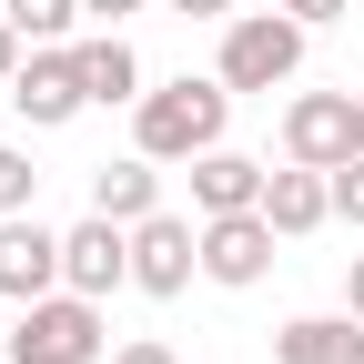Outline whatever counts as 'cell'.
<instances>
[{
    "label": "cell",
    "mask_w": 364,
    "mask_h": 364,
    "mask_svg": "<svg viewBox=\"0 0 364 364\" xmlns=\"http://www.w3.org/2000/svg\"><path fill=\"white\" fill-rule=\"evenodd\" d=\"M223 122H233V81H223V71L152 81L142 102H132V152H152V162H193V152L223 142Z\"/></svg>",
    "instance_id": "cell-1"
},
{
    "label": "cell",
    "mask_w": 364,
    "mask_h": 364,
    "mask_svg": "<svg viewBox=\"0 0 364 364\" xmlns=\"http://www.w3.org/2000/svg\"><path fill=\"white\" fill-rule=\"evenodd\" d=\"M11 344V364H102L112 354V324H102V304L91 294H41V304H21V324L0 334Z\"/></svg>",
    "instance_id": "cell-2"
},
{
    "label": "cell",
    "mask_w": 364,
    "mask_h": 364,
    "mask_svg": "<svg viewBox=\"0 0 364 364\" xmlns=\"http://www.w3.org/2000/svg\"><path fill=\"white\" fill-rule=\"evenodd\" d=\"M304 21L294 11H233V21H223V81H233V91H284L294 71H304Z\"/></svg>",
    "instance_id": "cell-3"
},
{
    "label": "cell",
    "mask_w": 364,
    "mask_h": 364,
    "mask_svg": "<svg viewBox=\"0 0 364 364\" xmlns=\"http://www.w3.org/2000/svg\"><path fill=\"white\" fill-rule=\"evenodd\" d=\"M193 273H203V213H142L132 223V294H193Z\"/></svg>",
    "instance_id": "cell-4"
},
{
    "label": "cell",
    "mask_w": 364,
    "mask_h": 364,
    "mask_svg": "<svg viewBox=\"0 0 364 364\" xmlns=\"http://www.w3.org/2000/svg\"><path fill=\"white\" fill-rule=\"evenodd\" d=\"M273 253H284V233H273L263 203H253V213H203V284L253 294L263 273H273Z\"/></svg>",
    "instance_id": "cell-5"
},
{
    "label": "cell",
    "mask_w": 364,
    "mask_h": 364,
    "mask_svg": "<svg viewBox=\"0 0 364 364\" xmlns=\"http://www.w3.org/2000/svg\"><path fill=\"white\" fill-rule=\"evenodd\" d=\"M11 112L31 122V132H61V122H81L91 112V91H81V61H71V41H41V51L11 71Z\"/></svg>",
    "instance_id": "cell-6"
},
{
    "label": "cell",
    "mask_w": 364,
    "mask_h": 364,
    "mask_svg": "<svg viewBox=\"0 0 364 364\" xmlns=\"http://www.w3.org/2000/svg\"><path fill=\"white\" fill-rule=\"evenodd\" d=\"M61 284H71V294H91V304H112V294L132 284V223L81 213L71 233H61Z\"/></svg>",
    "instance_id": "cell-7"
},
{
    "label": "cell",
    "mask_w": 364,
    "mask_h": 364,
    "mask_svg": "<svg viewBox=\"0 0 364 364\" xmlns=\"http://www.w3.org/2000/svg\"><path fill=\"white\" fill-rule=\"evenodd\" d=\"M61 294V233L41 213H0V304H41Z\"/></svg>",
    "instance_id": "cell-8"
},
{
    "label": "cell",
    "mask_w": 364,
    "mask_h": 364,
    "mask_svg": "<svg viewBox=\"0 0 364 364\" xmlns=\"http://www.w3.org/2000/svg\"><path fill=\"white\" fill-rule=\"evenodd\" d=\"M344 152H354V91H294L284 102V162L334 172Z\"/></svg>",
    "instance_id": "cell-9"
},
{
    "label": "cell",
    "mask_w": 364,
    "mask_h": 364,
    "mask_svg": "<svg viewBox=\"0 0 364 364\" xmlns=\"http://www.w3.org/2000/svg\"><path fill=\"white\" fill-rule=\"evenodd\" d=\"M71 61H81V91H91V112H132V102H142V51H132V41L122 31H81L71 41Z\"/></svg>",
    "instance_id": "cell-10"
},
{
    "label": "cell",
    "mask_w": 364,
    "mask_h": 364,
    "mask_svg": "<svg viewBox=\"0 0 364 364\" xmlns=\"http://www.w3.org/2000/svg\"><path fill=\"white\" fill-rule=\"evenodd\" d=\"M182 172H193V213H253V203H263V182H273V162H253V152H233V142L193 152Z\"/></svg>",
    "instance_id": "cell-11"
},
{
    "label": "cell",
    "mask_w": 364,
    "mask_h": 364,
    "mask_svg": "<svg viewBox=\"0 0 364 364\" xmlns=\"http://www.w3.org/2000/svg\"><path fill=\"white\" fill-rule=\"evenodd\" d=\"M263 213H273V233H284V243L324 233V223H334V172H314V162H284V172L263 182Z\"/></svg>",
    "instance_id": "cell-12"
},
{
    "label": "cell",
    "mask_w": 364,
    "mask_h": 364,
    "mask_svg": "<svg viewBox=\"0 0 364 364\" xmlns=\"http://www.w3.org/2000/svg\"><path fill=\"white\" fill-rule=\"evenodd\" d=\"M273 364H364V314H294L273 334Z\"/></svg>",
    "instance_id": "cell-13"
},
{
    "label": "cell",
    "mask_w": 364,
    "mask_h": 364,
    "mask_svg": "<svg viewBox=\"0 0 364 364\" xmlns=\"http://www.w3.org/2000/svg\"><path fill=\"white\" fill-rule=\"evenodd\" d=\"M91 213H112V223H142V213H162V162H152V152L102 162V172H91Z\"/></svg>",
    "instance_id": "cell-14"
},
{
    "label": "cell",
    "mask_w": 364,
    "mask_h": 364,
    "mask_svg": "<svg viewBox=\"0 0 364 364\" xmlns=\"http://www.w3.org/2000/svg\"><path fill=\"white\" fill-rule=\"evenodd\" d=\"M0 11H11V31L31 41V51H41V41H81V0H0Z\"/></svg>",
    "instance_id": "cell-15"
},
{
    "label": "cell",
    "mask_w": 364,
    "mask_h": 364,
    "mask_svg": "<svg viewBox=\"0 0 364 364\" xmlns=\"http://www.w3.org/2000/svg\"><path fill=\"white\" fill-rule=\"evenodd\" d=\"M31 203H41V162L21 142H0V213H31Z\"/></svg>",
    "instance_id": "cell-16"
},
{
    "label": "cell",
    "mask_w": 364,
    "mask_h": 364,
    "mask_svg": "<svg viewBox=\"0 0 364 364\" xmlns=\"http://www.w3.org/2000/svg\"><path fill=\"white\" fill-rule=\"evenodd\" d=\"M334 223H354V233H364V152L334 162Z\"/></svg>",
    "instance_id": "cell-17"
},
{
    "label": "cell",
    "mask_w": 364,
    "mask_h": 364,
    "mask_svg": "<svg viewBox=\"0 0 364 364\" xmlns=\"http://www.w3.org/2000/svg\"><path fill=\"white\" fill-rule=\"evenodd\" d=\"M112 364H182L162 334H132V344H112Z\"/></svg>",
    "instance_id": "cell-18"
},
{
    "label": "cell",
    "mask_w": 364,
    "mask_h": 364,
    "mask_svg": "<svg viewBox=\"0 0 364 364\" xmlns=\"http://www.w3.org/2000/svg\"><path fill=\"white\" fill-rule=\"evenodd\" d=\"M81 11H91V31H122L132 11H152V0H81Z\"/></svg>",
    "instance_id": "cell-19"
},
{
    "label": "cell",
    "mask_w": 364,
    "mask_h": 364,
    "mask_svg": "<svg viewBox=\"0 0 364 364\" xmlns=\"http://www.w3.org/2000/svg\"><path fill=\"white\" fill-rule=\"evenodd\" d=\"M21 61H31V41L11 31V11H0V91H11V71H21Z\"/></svg>",
    "instance_id": "cell-20"
},
{
    "label": "cell",
    "mask_w": 364,
    "mask_h": 364,
    "mask_svg": "<svg viewBox=\"0 0 364 364\" xmlns=\"http://www.w3.org/2000/svg\"><path fill=\"white\" fill-rule=\"evenodd\" d=\"M284 11H294L304 31H324V21H344V11H354V0H284Z\"/></svg>",
    "instance_id": "cell-21"
},
{
    "label": "cell",
    "mask_w": 364,
    "mask_h": 364,
    "mask_svg": "<svg viewBox=\"0 0 364 364\" xmlns=\"http://www.w3.org/2000/svg\"><path fill=\"white\" fill-rule=\"evenodd\" d=\"M162 11H182V21H233L243 0H162Z\"/></svg>",
    "instance_id": "cell-22"
},
{
    "label": "cell",
    "mask_w": 364,
    "mask_h": 364,
    "mask_svg": "<svg viewBox=\"0 0 364 364\" xmlns=\"http://www.w3.org/2000/svg\"><path fill=\"white\" fill-rule=\"evenodd\" d=\"M344 304L364 314V253H344Z\"/></svg>",
    "instance_id": "cell-23"
},
{
    "label": "cell",
    "mask_w": 364,
    "mask_h": 364,
    "mask_svg": "<svg viewBox=\"0 0 364 364\" xmlns=\"http://www.w3.org/2000/svg\"><path fill=\"white\" fill-rule=\"evenodd\" d=\"M354 152H364V91H354Z\"/></svg>",
    "instance_id": "cell-24"
},
{
    "label": "cell",
    "mask_w": 364,
    "mask_h": 364,
    "mask_svg": "<svg viewBox=\"0 0 364 364\" xmlns=\"http://www.w3.org/2000/svg\"><path fill=\"white\" fill-rule=\"evenodd\" d=\"M0 364H11V344H0Z\"/></svg>",
    "instance_id": "cell-25"
}]
</instances>
